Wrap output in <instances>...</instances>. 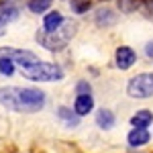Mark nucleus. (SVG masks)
<instances>
[{"label": "nucleus", "instance_id": "obj_7", "mask_svg": "<svg viewBox=\"0 0 153 153\" xmlns=\"http://www.w3.org/2000/svg\"><path fill=\"white\" fill-rule=\"evenodd\" d=\"M94 108V98L90 94H78L76 96V102H74V112L78 117H86L88 112H92Z\"/></svg>", "mask_w": 153, "mask_h": 153}, {"label": "nucleus", "instance_id": "obj_18", "mask_svg": "<svg viewBox=\"0 0 153 153\" xmlns=\"http://www.w3.org/2000/svg\"><path fill=\"white\" fill-rule=\"evenodd\" d=\"M76 90H78V94H90V84L88 82H78Z\"/></svg>", "mask_w": 153, "mask_h": 153}, {"label": "nucleus", "instance_id": "obj_6", "mask_svg": "<svg viewBox=\"0 0 153 153\" xmlns=\"http://www.w3.org/2000/svg\"><path fill=\"white\" fill-rule=\"evenodd\" d=\"M114 61H117L118 70H129V68L135 65V61H137V53L131 47H127V45H120L117 49V53H114Z\"/></svg>", "mask_w": 153, "mask_h": 153}, {"label": "nucleus", "instance_id": "obj_8", "mask_svg": "<svg viewBox=\"0 0 153 153\" xmlns=\"http://www.w3.org/2000/svg\"><path fill=\"white\" fill-rule=\"evenodd\" d=\"M63 23H65V19H63V14H61L59 10H49L47 14L43 16V31L51 33V31L59 29Z\"/></svg>", "mask_w": 153, "mask_h": 153}, {"label": "nucleus", "instance_id": "obj_3", "mask_svg": "<svg viewBox=\"0 0 153 153\" xmlns=\"http://www.w3.org/2000/svg\"><path fill=\"white\" fill-rule=\"evenodd\" d=\"M23 76L27 80H33V82H59L63 78V70L57 63L37 61L35 65L23 68Z\"/></svg>", "mask_w": 153, "mask_h": 153}, {"label": "nucleus", "instance_id": "obj_17", "mask_svg": "<svg viewBox=\"0 0 153 153\" xmlns=\"http://www.w3.org/2000/svg\"><path fill=\"white\" fill-rule=\"evenodd\" d=\"M90 6H92V0H71V8H74V12H78V14L86 12Z\"/></svg>", "mask_w": 153, "mask_h": 153}, {"label": "nucleus", "instance_id": "obj_1", "mask_svg": "<svg viewBox=\"0 0 153 153\" xmlns=\"http://www.w3.org/2000/svg\"><path fill=\"white\" fill-rule=\"evenodd\" d=\"M0 104L14 112H39L45 106V92L39 88H0Z\"/></svg>", "mask_w": 153, "mask_h": 153}, {"label": "nucleus", "instance_id": "obj_11", "mask_svg": "<svg viewBox=\"0 0 153 153\" xmlns=\"http://www.w3.org/2000/svg\"><path fill=\"white\" fill-rule=\"evenodd\" d=\"M153 123V112L151 110H137L133 117H131V125L135 129H147Z\"/></svg>", "mask_w": 153, "mask_h": 153}, {"label": "nucleus", "instance_id": "obj_10", "mask_svg": "<svg viewBox=\"0 0 153 153\" xmlns=\"http://www.w3.org/2000/svg\"><path fill=\"white\" fill-rule=\"evenodd\" d=\"M149 139H151V135L147 129H133L127 135V141H129L131 147H143V145L149 143Z\"/></svg>", "mask_w": 153, "mask_h": 153}, {"label": "nucleus", "instance_id": "obj_14", "mask_svg": "<svg viewBox=\"0 0 153 153\" xmlns=\"http://www.w3.org/2000/svg\"><path fill=\"white\" fill-rule=\"evenodd\" d=\"M53 4V0H27V8L35 14H41V12H47Z\"/></svg>", "mask_w": 153, "mask_h": 153}, {"label": "nucleus", "instance_id": "obj_13", "mask_svg": "<svg viewBox=\"0 0 153 153\" xmlns=\"http://www.w3.org/2000/svg\"><path fill=\"white\" fill-rule=\"evenodd\" d=\"M57 117H59V120H63L65 127H78V123H80V117H78L71 108H68V106H59Z\"/></svg>", "mask_w": 153, "mask_h": 153}, {"label": "nucleus", "instance_id": "obj_15", "mask_svg": "<svg viewBox=\"0 0 153 153\" xmlns=\"http://www.w3.org/2000/svg\"><path fill=\"white\" fill-rule=\"evenodd\" d=\"M141 6V0H118V8L123 12H133Z\"/></svg>", "mask_w": 153, "mask_h": 153}, {"label": "nucleus", "instance_id": "obj_19", "mask_svg": "<svg viewBox=\"0 0 153 153\" xmlns=\"http://www.w3.org/2000/svg\"><path fill=\"white\" fill-rule=\"evenodd\" d=\"M145 53H147L149 57H153V41H151V43H147V45H145Z\"/></svg>", "mask_w": 153, "mask_h": 153}, {"label": "nucleus", "instance_id": "obj_16", "mask_svg": "<svg viewBox=\"0 0 153 153\" xmlns=\"http://www.w3.org/2000/svg\"><path fill=\"white\" fill-rule=\"evenodd\" d=\"M0 74L2 76H12L14 74V61L8 57H0Z\"/></svg>", "mask_w": 153, "mask_h": 153}, {"label": "nucleus", "instance_id": "obj_2", "mask_svg": "<svg viewBox=\"0 0 153 153\" xmlns=\"http://www.w3.org/2000/svg\"><path fill=\"white\" fill-rule=\"evenodd\" d=\"M76 29H78V25L74 21H65L59 29L51 31V33L39 31L37 33V43L43 45L45 49H49V51H61L71 41V37L76 35Z\"/></svg>", "mask_w": 153, "mask_h": 153}, {"label": "nucleus", "instance_id": "obj_4", "mask_svg": "<svg viewBox=\"0 0 153 153\" xmlns=\"http://www.w3.org/2000/svg\"><path fill=\"white\" fill-rule=\"evenodd\" d=\"M127 94L131 98H151L153 96V74H137L127 84Z\"/></svg>", "mask_w": 153, "mask_h": 153}, {"label": "nucleus", "instance_id": "obj_20", "mask_svg": "<svg viewBox=\"0 0 153 153\" xmlns=\"http://www.w3.org/2000/svg\"><path fill=\"white\" fill-rule=\"evenodd\" d=\"M4 33H6V27H4V25H0V37L4 35Z\"/></svg>", "mask_w": 153, "mask_h": 153}, {"label": "nucleus", "instance_id": "obj_12", "mask_svg": "<svg viewBox=\"0 0 153 153\" xmlns=\"http://www.w3.org/2000/svg\"><path fill=\"white\" fill-rule=\"evenodd\" d=\"M96 125H98L102 131L112 129V127H114V114H112V110L100 108V110L96 112Z\"/></svg>", "mask_w": 153, "mask_h": 153}, {"label": "nucleus", "instance_id": "obj_5", "mask_svg": "<svg viewBox=\"0 0 153 153\" xmlns=\"http://www.w3.org/2000/svg\"><path fill=\"white\" fill-rule=\"evenodd\" d=\"M0 57L12 59L14 65H21V68L35 65L37 61H39V57L33 51H29V49H16V47H0Z\"/></svg>", "mask_w": 153, "mask_h": 153}, {"label": "nucleus", "instance_id": "obj_9", "mask_svg": "<svg viewBox=\"0 0 153 153\" xmlns=\"http://www.w3.org/2000/svg\"><path fill=\"white\" fill-rule=\"evenodd\" d=\"M94 23L98 27H110V25L117 23V12L112 10V8H108V6L98 8L96 14H94Z\"/></svg>", "mask_w": 153, "mask_h": 153}]
</instances>
